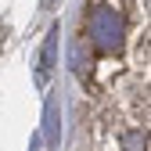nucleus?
Listing matches in <instances>:
<instances>
[{
	"label": "nucleus",
	"mask_w": 151,
	"mask_h": 151,
	"mask_svg": "<svg viewBox=\"0 0 151 151\" xmlns=\"http://www.w3.org/2000/svg\"><path fill=\"white\" fill-rule=\"evenodd\" d=\"M83 36L90 40V47L97 54H119L122 40H126V22H122V14L111 4H93L90 14H86Z\"/></svg>",
	"instance_id": "nucleus-1"
},
{
	"label": "nucleus",
	"mask_w": 151,
	"mask_h": 151,
	"mask_svg": "<svg viewBox=\"0 0 151 151\" xmlns=\"http://www.w3.org/2000/svg\"><path fill=\"white\" fill-rule=\"evenodd\" d=\"M54 47H58V25H54L50 32H47V43H43V50H40V72H36V79H47V72L54 68Z\"/></svg>",
	"instance_id": "nucleus-2"
},
{
	"label": "nucleus",
	"mask_w": 151,
	"mask_h": 151,
	"mask_svg": "<svg viewBox=\"0 0 151 151\" xmlns=\"http://www.w3.org/2000/svg\"><path fill=\"white\" fill-rule=\"evenodd\" d=\"M119 147L122 151H147V133L144 129H126V133H119Z\"/></svg>",
	"instance_id": "nucleus-3"
},
{
	"label": "nucleus",
	"mask_w": 151,
	"mask_h": 151,
	"mask_svg": "<svg viewBox=\"0 0 151 151\" xmlns=\"http://www.w3.org/2000/svg\"><path fill=\"white\" fill-rule=\"evenodd\" d=\"M40 140H47L50 147L58 144V104H47V115H43V137Z\"/></svg>",
	"instance_id": "nucleus-4"
},
{
	"label": "nucleus",
	"mask_w": 151,
	"mask_h": 151,
	"mask_svg": "<svg viewBox=\"0 0 151 151\" xmlns=\"http://www.w3.org/2000/svg\"><path fill=\"white\" fill-rule=\"evenodd\" d=\"M50 4H54V0H43V7H50Z\"/></svg>",
	"instance_id": "nucleus-5"
}]
</instances>
